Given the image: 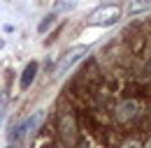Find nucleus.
Here are the masks:
<instances>
[{"instance_id":"f257e3e1","label":"nucleus","mask_w":151,"mask_h":148,"mask_svg":"<svg viewBox=\"0 0 151 148\" xmlns=\"http://www.w3.org/2000/svg\"><path fill=\"white\" fill-rule=\"evenodd\" d=\"M121 18V7L119 5H100L95 7L93 12L88 14V26L93 28H109V26H116Z\"/></svg>"},{"instance_id":"f03ea898","label":"nucleus","mask_w":151,"mask_h":148,"mask_svg":"<svg viewBox=\"0 0 151 148\" xmlns=\"http://www.w3.org/2000/svg\"><path fill=\"white\" fill-rule=\"evenodd\" d=\"M42 116H44V111H35V113H30L23 123H19L17 127H12L7 132V141H26V137L33 132V130L40 125V120H42Z\"/></svg>"},{"instance_id":"7ed1b4c3","label":"nucleus","mask_w":151,"mask_h":148,"mask_svg":"<svg viewBox=\"0 0 151 148\" xmlns=\"http://www.w3.org/2000/svg\"><path fill=\"white\" fill-rule=\"evenodd\" d=\"M88 51V46L86 44H77V46H72V49H68L65 53H63V58L56 63V67H54V74H63L68 72L75 63H79L81 58H84V53Z\"/></svg>"},{"instance_id":"20e7f679","label":"nucleus","mask_w":151,"mask_h":148,"mask_svg":"<svg viewBox=\"0 0 151 148\" xmlns=\"http://www.w3.org/2000/svg\"><path fill=\"white\" fill-rule=\"evenodd\" d=\"M37 70H40V63H37V60H30V63L23 67V72H21V76H19V88H21V90H28V88L33 86Z\"/></svg>"},{"instance_id":"39448f33","label":"nucleus","mask_w":151,"mask_h":148,"mask_svg":"<svg viewBox=\"0 0 151 148\" xmlns=\"http://www.w3.org/2000/svg\"><path fill=\"white\" fill-rule=\"evenodd\" d=\"M60 137L65 139L68 146H75L77 132H75V120H72L70 116H60Z\"/></svg>"},{"instance_id":"423d86ee","label":"nucleus","mask_w":151,"mask_h":148,"mask_svg":"<svg viewBox=\"0 0 151 148\" xmlns=\"http://www.w3.org/2000/svg\"><path fill=\"white\" fill-rule=\"evenodd\" d=\"M56 21H58V14H56V12L47 14V16H44L42 21H40V26H37V33H40V35H44V33H47V30H49V28H51V26H54Z\"/></svg>"},{"instance_id":"0eeeda50","label":"nucleus","mask_w":151,"mask_h":148,"mask_svg":"<svg viewBox=\"0 0 151 148\" xmlns=\"http://www.w3.org/2000/svg\"><path fill=\"white\" fill-rule=\"evenodd\" d=\"M151 7V0H130V7H128V14H137V12H144Z\"/></svg>"},{"instance_id":"6e6552de","label":"nucleus","mask_w":151,"mask_h":148,"mask_svg":"<svg viewBox=\"0 0 151 148\" xmlns=\"http://www.w3.org/2000/svg\"><path fill=\"white\" fill-rule=\"evenodd\" d=\"M7 107H9V92H7V90H2V92H0V123L5 120Z\"/></svg>"},{"instance_id":"1a4fd4ad","label":"nucleus","mask_w":151,"mask_h":148,"mask_svg":"<svg viewBox=\"0 0 151 148\" xmlns=\"http://www.w3.org/2000/svg\"><path fill=\"white\" fill-rule=\"evenodd\" d=\"M123 148H142V144L137 139H128V141H123Z\"/></svg>"},{"instance_id":"9d476101","label":"nucleus","mask_w":151,"mask_h":148,"mask_svg":"<svg viewBox=\"0 0 151 148\" xmlns=\"http://www.w3.org/2000/svg\"><path fill=\"white\" fill-rule=\"evenodd\" d=\"M5 148H21V141H7Z\"/></svg>"},{"instance_id":"9b49d317","label":"nucleus","mask_w":151,"mask_h":148,"mask_svg":"<svg viewBox=\"0 0 151 148\" xmlns=\"http://www.w3.org/2000/svg\"><path fill=\"white\" fill-rule=\"evenodd\" d=\"M144 148H151V139H149V141H147V146H144Z\"/></svg>"},{"instance_id":"f8f14e48","label":"nucleus","mask_w":151,"mask_h":148,"mask_svg":"<svg viewBox=\"0 0 151 148\" xmlns=\"http://www.w3.org/2000/svg\"><path fill=\"white\" fill-rule=\"evenodd\" d=\"M0 49H2V42H0Z\"/></svg>"},{"instance_id":"ddd939ff","label":"nucleus","mask_w":151,"mask_h":148,"mask_svg":"<svg viewBox=\"0 0 151 148\" xmlns=\"http://www.w3.org/2000/svg\"><path fill=\"white\" fill-rule=\"evenodd\" d=\"M81 148H88V146H81Z\"/></svg>"}]
</instances>
